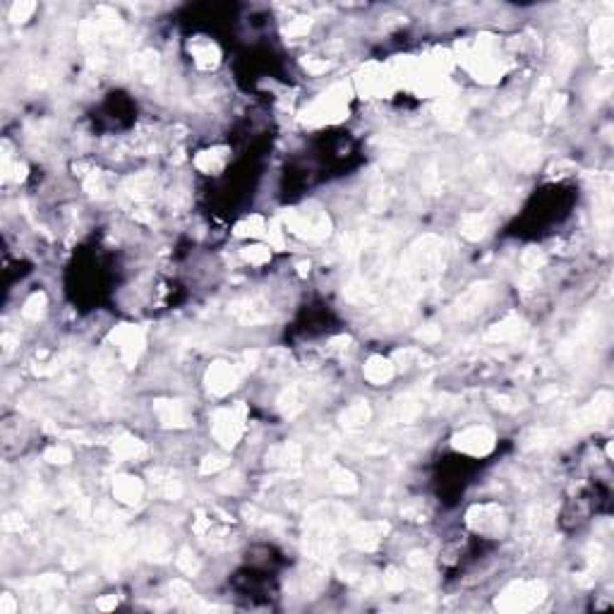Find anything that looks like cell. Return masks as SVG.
<instances>
[{"instance_id":"9c48e42d","label":"cell","mask_w":614,"mask_h":614,"mask_svg":"<svg viewBox=\"0 0 614 614\" xmlns=\"http://www.w3.org/2000/svg\"><path fill=\"white\" fill-rule=\"evenodd\" d=\"M612 401L614 399H612L610 391H597V394L593 396V401H590V404L581 410L578 422L583 427L605 425V422L610 420V415H612Z\"/></svg>"},{"instance_id":"f546056e","label":"cell","mask_w":614,"mask_h":614,"mask_svg":"<svg viewBox=\"0 0 614 614\" xmlns=\"http://www.w3.org/2000/svg\"><path fill=\"white\" fill-rule=\"evenodd\" d=\"M279 408L284 415H296V413L302 410V394L298 387H291L288 391H284V394L279 396Z\"/></svg>"},{"instance_id":"e575fe53","label":"cell","mask_w":614,"mask_h":614,"mask_svg":"<svg viewBox=\"0 0 614 614\" xmlns=\"http://www.w3.org/2000/svg\"><path fill=\"white\" fill-rule=\"evenodd\" d=\"M224 468H228V456H224V454H209L202 461V466H199V470H202L204 475H209V473H219Z\"/></svg>"},{"instance_id":"6da1fadb","label":"cell","mask_w":614,"mask_h":614,"mask_svg":"<svg viewBox=\"0 0 614 614\" xmlns=\"http://www.w3.org/2000/svg\"><path fill=\"white\" fill-rule=\"evenodd\" d=\"M547 597V585L542 581H514L512 585L499 593L497 597V610L502 612H528L535 610L542 600Z\"/></svg>"},{"instance_id":"d590c367","label":"cell","mask_w":614,"mask_h":614,"mask_svg":"<svg viewBox=\"0 0 614 614\" xmlns=\"http://www.w3.org/2000/svg\"><path fill=\"white\" fill-rule=\"evenodd\" d=\"M243 257H245L250 264H264V262H269V257H271V247L250 245V247L243 250Z\"/></svg>"},{"instance_id":"ee69618b","label":"cell","mask_w":614,"mask_h":614,"mask_svg":"<svg viewBox=\"0 0 614 614\" xmlns=\"http://www.w3.org/2000/svg\"><path fill=\"white\" fill-rule=\"evenodd\" d=\"M240 485H243V482H240V475H238V473H231V475H226V477H224V482H221L219 487H221V490H224V492H236Z\"/></svg>"},{"instance_id":"e0dca14e","label":"cell","mask_w":614,"mask_h":614,"mask_svg":"<svg viewBox=\"0 0 614 614\" xmlns=\"http://www.w3.org/2000/svg\"><path fill=\"white\" fill-rule=\"evenodd\" d=\"M324 581H327V569L322 567V562H314V559H309L307 569L300 576L302 593H305L307 597H314L319 590L324 588Z\"/></svg>"},{"instance_id":"d6a6232c","label":"cell","mask_w":614,"mask_h":614,"mask_svg":"<svg viewBox=\"0 0 614 614\" xmlns=\"http://www.w3.org/2000/svg\"><path fill=\"white\" fill-rule=\"evenodd\" d=\"M176 564H178V569H181L183 574H187V576H197V574H199V569H202V564H199V559L194 557V554L190 552L187 547H183V550L178 552V557H176Z\"/></svg>"},{"instance_id":"8992f818","label":"cell","mask_w":614,"mask_h":614,"mask_svg":"<svg viewBox=\"0 0 614 614\" xmlns=\"http://www.w3.org/2000/svg\"><path fill=\"white\" fill-rule=\"evenodd\" d=\"M111 341L121 351L125 367H132L144 351V331L139 327H132V324H123V327L113 329Z\"/></svg>"},{"instance_id":"b9f144b4","label":"cell","mask_w":614,"mask_h":614,"mask_svg":"<svg viewBox=\"0 0 614 614\" xmlns=\"http://www.w3.org/2000/svg\"><path fill=\"white\" fill-rule=\"evenodd\" d=\"M406 562H408V567H413V569H430L432 567V559L427 552H410Z\"/></svg>"},{"instance_id":"c3c4849f","label":"cell","mask_w":614,"mask_h":614,"mask_svg":"<svg viewBox=\"0 0 614 614\" xmlns=\"http://www.w3.org/2000/svg\"><path fill=\"white\" fill-rule=\"evenodd\" d=\"M417 336H420L422 341H434V339H439V329L437 327H427V329L417 331Z\"/></svg>"},{"instance_id":"52a82bcc","label":"cell","mask_w":614,"mask_h":614,"mask_svg":"<svg viewBox=\"0 0 614 614\" xmlns=\"http://www.w3.org/2000/svg\"><path fill=\"white\" fill-rule=\"evenodd\" d=\"M494 432L487 430V427L482 425H475V427H466L463 432H459L454 437V449L463 451V454L468 456H487L490 451L494 449Z\"/></svg>"},{"instance_id":"4dcf8cb0","label":"cell","mask_w":614,"mask_h":614,"mask_svg":"<svg viewBox=\"0 0 614 614\" xmlns=\"http://www.w3.org/2000/svg\"><path fill=\"white\" fill-rule=\"evenodd\" d=\"M46 296L43 293H34V296H29V300L24 302V307H22V317L29 319V322H39V319L43 317V312H46Z\"/></svg>"},{"instance_id":"5b68a950","label":"cell","mask_w":614,"mask_h":614,"mask_svg":"<svg viewBox=\"0 0 614 614\" xmlns=\"http://www.w3.org/2000/svg\"><path fill=\"white\" fill-rule=\"evenodd\" d=\"M468 525L480 535L497 537L507 530V514L497 504H477L468 512Z\"/></svg>"},{"instance_id":"ac0fdd59","label":"cell","mask_w":614,"mask_h":614,"mask_svg":"<svg viewBox=\"0 0 614 614\" xmlns=\"http://www.w3.org/2000/svg\"><path fill=\"white\" fill-rule=\"evenodd\" d=\"M590 36H593V53L600 58H605L612 48V36H614V24L610 17L595 20L593 29H590Z\"/></svg>"},{"instance_id":"44dd1931","label":"cell","mask_w":614,"mask_h":614,"mask_svg":"<svg viewBox=\"0 0 614 614\" xmlns=\"http://www.w3.org/2000/svg\"><path fill=\"white\" fill-rule=\"evenodd\" d=\"M113 451H116V456H121V459H125V461H137V459H144V456L149 454L146 444L142 442V439L132 437V434H121V437L113 442Z\"/></svg>"},{"instance_id":"8fae6325","label":"cell","mask_w":614,"mask_h":614,"mask_svg":"<svg viewBox=\"0 0 614 614\" xmlns=\"http://www.w3.org/2000/svg\"><path fill=\"white\" fill-rule=\"evenodd\" d=\"M154 413L164 427H187L192 422V415H190L187 406L183 401L161 399L154 404Z\"/></svg>"},{"instance_id":"83f0119b","label":"cell","mask_w":614,"mask_h":614,"mask_svg":"<svg viewBox=\"0 0 614 614\" xmlns=\"http://www.w3.org/2000/svg\"><path fill=\"white\" fill-rule=\"evenodd\" d=\"M197 168H202L204 173H216L221 171L226 164V149H211V151H202L197 156Z\"/></svg>"},{"instance_id":"cb8c5ba5","label":"cell","mask_w":614,"mask_h":614,"mask_svg":"<svg viewBox=\"0 0 614 614\" xmlns=\"http://www.w3.org/2000/svg\"><path fill=\"white\" fill-rule=\"evenodd\" d=\"M487 228H490V224H487V219L482 214H466L463 219H461V233H463L468 240H480V238H485Z\"/></svg>"},{"instance_id":"9a60e30c","label":"cell","mask_w":614,"mask_h":614,"mask_svg":"<svg viewBox=\"0 0 614 614\" xmlns=\"http://www.w3.org/2000/svg\"><path fill=\"white\" fill-rule=\"evenodd\" d=\"M139 552L144 554L146 559H156V562H166L171 557V542L161 530H151L149 535L142 537V545H139Z\"/></svg>"},{"instance_id":"30bf717a","label":"cell","mask_w":614,"mask_h":614,"mask_svg":"<svg viewBox=\"0 0 614 614\" xmlns=\"http://www.w3.org/2000/svg\"><path fill=\"white\" fill-rule=\"evenodd\" d=\"M387 532H389V523H384V521H365V523L353 525L348 535L353 545L360 547V550H374Z\"/></svg>"},{"instance_id":"f1b7e54d","label":"cell","mask_w":614,"mask_h":614,"mask_svg":"<svg viewBox=\"0 0 614 614\" xmlns=\"http://www.w3.org/2000/svg\"><path fill=\"white\" fill-rule=\"evenodd\" d=\"M91 372H94L96 382L103 384V387H113V384L118 387V384H121V374H118V369L111 360H99Z\"/></svg>"},{"instance_id":"d4e9b609","label":"cell","mask_w":614,"mask_h":614,"mask_svg":"<svg viewBox=\"0 0 614 614\" xmlns=\"http://www.w3.org/2000/svg\"><path fill=\"white\" fill-rule=\"evenodd\" d=\"M192 48V56H194V63H197V68L202 70H211L219 65V48L214 46V43L209 41H202V43H194Z\"/></svg>"},{"instance_id":"5bb4252c","label":"cell","mask_w":614,"mask_h":614,"mask_svg":"<svg viewBox=\"0 0 614 614\" xmlns=\"http://www.w3.org/2000/svg\"><path fill=\"white\" fill-rule=\"evenodd\" d=\"M151 480H154V487H156V492H159L161 497L171 499V502L181 499L183 482H181V477H178L176 470H171V468H156V470H151Z\"/></svg>"},{"instance_id":"f6af8a7d","label":"cell","mask_w":614,"mask_h":614,"mask_svg":"<svg viewBox=\"0 0 614 614\" xmlns=\"http://www.w3.org/2000/svg\"><path fill=\"white\" fill-rule=\"evenodd\" d=\"M20 528H22V519L17 514H10V516H5V519H3V530L20 532Z\"/></svg>"},{"instance_id":"681fc988","label":"cell","mask_w":614,"mask_h":614,"mask_svg":"<svg viewBox=\"0 0 614 614\" xmlns=\"http://www.w3.org/2000/svg\"><path fill=\"white\" fill-rule=\"evenodd\" d=\"M118 605V597L111 595V597H103V600H99V607L101 610H113V607Z\"/></svg>"},{"instance_id":"3957f363","label":"cell","mask_w":614,"mask_h":614,"mask_svg":"<svg viewBox=\"0 0 614 614\" xmlns=\"http://www.w3.org/2000/svg\"><path fill=\"white\" fill-rule=\"evenodd\" d=\"M502 151L507 156V161L519 171H532L540 164V144L535 139L525 137V135H509L502 142Z\"/></svg>"},{"instance_id":"d6986e66","label":"cell","mask_w":614,"mask_h":614,"mask_svg":"<svg viewBox=\"0 0 614 614\" xmlns=\"http://www.w3.org/2000/svg\"><path fill=\"white\" fill-rule=\"evenodd\" d=\"M521 334H523V322H521L519 317H507L487 331V341H494V344H509V341L519 339Z\"/></svg>"},{"instance_id":"7dc6e473","label":"cell","mask_w":614,"mask_h":614,"mask_svg":"<svg viewBox=\"0 0 614 614\" xmlns=\"http://www.w3.org/2000/svg\"><path fill=\"white\" fill-rule=\"evenodd\" d=\"M17 610V602L13 600V595H3V602H0V614H10Z\"/></svg>"},{"instance_id":"4316f807","label":"cell","mask_w":614,"mask_h":614,"mask_svg":"<svg viewBox=\"0 0 614 614\" xmlns=\"http://www.w3.org/2000/svg\"><path fill=\"white\" fill-rule=\"evenodd\" d=\"M135 68L144 79H156L159 77V56L154 51L139 53V56H135Z\"/></svg>"},{"instance_id":"60d3db41","label":"cell","mask_w":614,"mask_h":614,"mask_svg":"<svg viewBox=\"0 0 614 614\" xmlns=\"http://www.w3.org/2000/svg\"><path fill=\"white\" fill-rule=\"evenodd\" d=\"M309 24H312V20H309V17H296L291 24L286 26V34L288 36H300V34H305V31L309 29Z\"/></svg>"},{"instance_id":"1f68e13d","label":"cell","mask_w":614,"mask_h":614,"mask_svg":"<svg viewBox=\"0 0 614 614\" xmlns=\"http://www.w3.org/2000/svg\"><path fill=\"white\" fill-rule=\"evenodd\" d=\"M151 187H154L151 176H135V178H130V181L125 183V192H128L130 197H135V199H144L146 194L151 192Z\"/></svg>"},{"instance_id":"7a4b0ae2","label":"cell","mask_w":614,"mask_h":614,"mask_svg":"<svg viewBox=\"0 0 614 614\" xmlns=\"http://www.w3.org/2000/svg\"><path fill=\"white\" fill-rule=\"evenodd\" d=\"M245 430V408H219L211 415V432H214L216 442L224 449H233L243 437Z\"/></svg>"},{"instance_id":"7c38bea8","label":"cell","mask_w":614,"mask_h":614,"mask_svg":"<svg viewBox=\"0 0 614 614\" xmlns=\"http://www.w3.org/2000/svg\"><path fill=\"white\" fill-rule=\"evenodd\" d=\"M490 296H492V284H487V281L470 286L468 291L456 300V312H459L461 317H473V314H477L482 307H485V302L490 300Z\"/></svg>"},{"instance_id":"4fadbf2b","label":"cell","mask_w":614,"mask_h":614,"mask_svg":"<svg viewBox=\"0 0 614 614\" xmlns=\"http://www.w3.org/2000/svg\"><path fill=\"white\" fill-rule=\"evenodd\" d=\"M113 494L121 504H128V507H135V504L142 502L144 497V485L139 477L135 475H118L116 482H113Z\"/></svg>"},{"instance_id":"484cf974","label":"cell","mask_w":614,"mask_h":614,"mask_svg":"<svg viewBox=\"0 0 614 614\" xmlns=\"http://www.w3.org/2000/svg\"><path fill=\"white\" fill-rule=\"evenodd\" d=\"M329 482H331V487H334V490L339 492V494H353V492H358L355 475H353L351 470H346V468H339V466H336V468H331Z\"/></svg>"},{"instance_id":"ba28073f","label":"cell","mask_w":614,"mask_h":614,"mask_svg":"<svg viewBox=\"0 0 614 614\" xmlns=\"http://www.w3.org/2000/svg\"><path fill=\"white\" fill-rule=\"evenodd\" d=\"M240 372H243L240 365H231V362L219 360L209 367V372H206V387H209L211 394L226 396L238 387Z\"/></svg>"},{"instance_id":"7402d4cb","label":"cell","mask_w":614,"mask_h":614,"mask_svg":"<svg viewBox=\"0 0 614 614\" xmlns=\"http://www.w3.org/2000/svg\"><path fill=\"white\" fill-rule=\"evenodd\" d=\"M233 312H236V317L240 319L243 324H257V322L269 319V309H266L264 302H259V300L238 302V305L233 307Z\"/></svg>"},{"instance_id":"f35d334b","label":"cell","mask_w":614,"mask_h":614,"mask_svg":"<svg viewBox=\"0 0 614 614\" xmlns=\"http://www.w3.org/2000/svg\"><path fill=\"white\" fill-rule=\"evenodd\" d=\"M384 585H387L389 590H401L406 585V576L399 571V569H389L387 574H384Z\"/></svg>"},{"instance_id":"2e32d148","label":"cell","mask_w":614,"mask_h":614,"mask_svg":"<svg viewBox=\"0 0 614 614\" xmlns=\"http://www.w3.org/2000/svg\"><path fill=\"white\" fill-rule=\"evenodd\" d=\"M362 372H365V379L369 384H374V387H382V384H387L389 379L394 377L396 367H394V362H391L389 358L372 355L367 360V365H365Z\"/></svg>"},{"instance_id":"277c9868","label":"cell","mask_w":614,"mask_h":614,"mask_svg":"<svg viewBox=\"0 0 614 614\" xmlns=\"http://www.w3.org/2000/svg\"><path fill=\"white\" fill-rule=\"evenodd\" d=\"M288 231H293L300 238H309V240H322L329 236V216L324 211H293L286 216Z\"/></svg>"},{"instance_id":"bcb514c9","label":"cell","mask_w":614,"mask_h":614,"mask_svg":"<svg viewBox=\"0 0 614 614\" xmlns=\"http://www.w3.org/2000/svg\"><path fill=\"white\" fill-rule=\"evenodd\" d=\"M564 103H567V99H564V96H554V99L550 101V106H547V118H554V113L562 111Z\"/></svg>"},{"instance_id":"7bdbcfd3","label":"cell","mask_w":614,"mask_h":614,"mask_svg":"<svg viewBox=\"0 0 614 614\" xmlns=\"http://www.w3.org/2000/svg\"><path fill=\"white\" fill-rule=\"evenodd\" d=\"M302 65H305V70H307V72H312V75L327 72V70L331 68V63H327V61H314V58H307V61H302Z\"/></svg>"},{"instance_id":"ffe728a7","label":"cell","mask_w":614,"mask_h":614,"mask_svg":"<svg viewBox=\"0 0 614 614\" xmlns=\"http://www.w3.org/2000/svg\"><path fill=\"white\" fill-rule=\"evenodd\" d=\"M369 415H372L369 404H367V401H362V399H358V401H353V404L344 413H341V425H344L346 430H360V427H365L369 422Z\"/></svg>"},{"instance_id":"74e56055","label":"cell","mask_w":614,"mask_h":614,"mask_svg":"<svg viewBox=\"0 0 614 614\" xmlns=\"http://www.w3.org/2000/svg\"><path fill=\"white\" fill-rule=\"evenodd\" d=\"M36 5L34 3H26V0H20V3H15L13 8H10V20L13 22H26L34 15Z\"/></svg>"},{"instance_id":"ab89813d","label":"cell","mask_w":614,"mask_h":614,"mask_svg":"<svg viewBox=\"0 0 614 614\" xmlns=\"http://www.w3.org/2000/svg\"><path fill=\"white\" fill-rule=\"evenodd\" d=\"M521 262H523L525 271H537V266L545 264V257H542V252H537V250H528V252L523 254V259H521Z\"/></svg>"},{"instance_id":"8d00e7d4","label":"cell","mask_w":614,"mask_h":614,"mask_svg":"<svg viewBox=\"0 0 614 614\" xmlns=\"http://www.w3.org/2000/svg\"><path fill=\"white\" fill-rule=\"evenodd\" d=\"M43 459L48 461V463H70V459H72V454H70V449H65L63 444H53V447L46 449V454H43Z\"/></svg>"},{"instance_id":"603a6c76","label":"cell","mask_w":614,"mask_h":614,"mask_svg":"<svg viewBox=\"0 0 614 614\" xmlns=\"http://www.w3.org/2000/svg\"><path fill=\"white\" fill-rule=\"evenodd\" d=\"M422 410V401L420 399H413V396H404L401 401L394 404V410H391V417L396 422H410L420 415Z\"/></svg>"},{"instance_id":"836d02e7","label":"cell","mask_w":614,"mask_h":614,"mask_svg":"<svg viewBox=\"0 0 614 614\" xmlns=\"http://www.w3.org/2000/svg\"><path fill=\"white\" fill-rule=\"evenodd\" d=\"M94 521L101 525L103 530H116V528H118V523H121V521H123V516L118 514V512H113V509L103 507V509H99V512L94 514Z\"/></svg>"}]
</instances>
